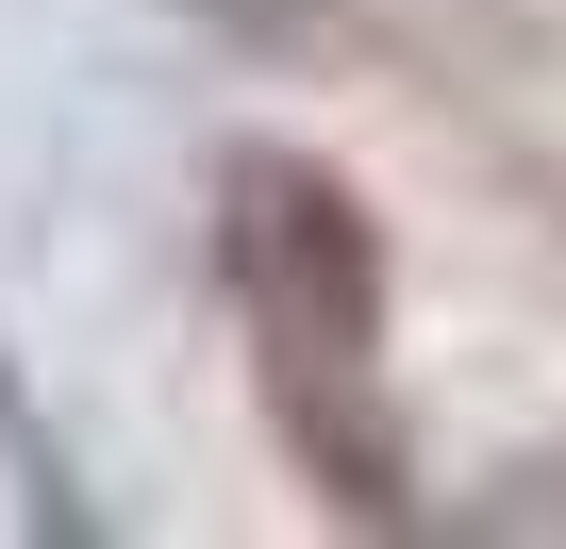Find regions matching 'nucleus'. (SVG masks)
Instances as JSON below:
<instances>
[{
    "mask_svg": "<svg viewBox=\"0 0 566 549\" xmlns=\"http://www.w3.org/2000/svg\"><path fill=\"white\" fill-rule=\"evenodd\" d=\"M217 266L250 300L266 416L317 466V499L400 516L417 466H400V416H384V233H367V200L334 167H301V150H233L217 167Z\"/></svg>",
    "mask_w": 566,
    "mask_h": 549,
    "instance_id": "obj_1",
    "label": "nucleus"
},
{
    "mask_svg": "<svg viewBox=\"0 0 566 549\" xmlns=\"http://www.w3.org/2000/svg\"><path fill=\"white\" fill-rule=\"evenodd\" d=\"M0 416H18V383H0ZM18 450H34V516H51V532H84V499H67V450H51V433H18Z\"/></svg>",
    "mask_w": 566,
    "mask_h": 549,
    "instance_id": "obj_2",
    "label": "nucleus"
},
{
    "mask_svg": "<svg viewBox=\"0 0 566 549\" xmlns=\"http://www.w3.org/2000/svg\"><path fill=\"white\" fill-rule=\"evenodd\" d=\"M200 18H233V34H301L317 0H200Z\"/></svg>",
    "mask_w": 566,
    "mask_h": 549,
    "instance_id": "obj_3",
    "label": "nucleus"
}]
</instances>
